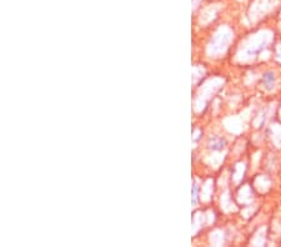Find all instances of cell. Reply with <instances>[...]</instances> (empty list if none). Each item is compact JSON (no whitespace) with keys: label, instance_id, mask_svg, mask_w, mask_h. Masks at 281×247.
I'll use <instances>...</instances> for the list:
<instances>
[{"label":"cell","instance_id":"cell-1","mask_svg":"<svg viewBox=\"0 0 281 247\" xmlns=\"http://www.w3.org/2000/svg\"><path fill=\"white\" fill-rule=\"evenodd\" d=\"M264 81H265L266 85H271V83L274 81V75H272V74H266V75L264 76Z\"/></svg>","mask_w":281,"mask_h":247}]
</instances>
